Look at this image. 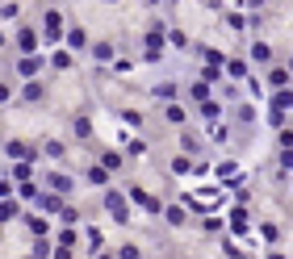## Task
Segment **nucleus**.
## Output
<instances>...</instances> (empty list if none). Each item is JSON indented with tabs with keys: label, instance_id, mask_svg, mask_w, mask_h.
Listing matches in <instances>:
<instances>
[{
	"label": "nucleus",
	"instance_id": "f257e3e1",
	"mask_svg": "<svg viewBox=\"0 0 293 259\" xmlns=\"http://www.w3.org/2000/svg\"><path fill=\"white\" fill-rule=\"evenodd\" d=\"M105 205H109L113 222H130V218H126V201H122V196H117V192H109V196H105Z\"/></svg>",
	"mask_w": 293,
	"mask_h": 259
},
{
	"label": "nucleus",
	"instance_id": "f03ea898",
	"mask_svg": "<svg viewBox=\"0 0 293 259\" xmlns=\"http://www.w3.org/2000/svg\"><path fill=\"white\" fill-rule=\"evenodd\" d=\"M201 117H205V122H209V126H214V122H218V117H222V109H218V104H209V100H205V104H201Z\"/></svg>",
	"mask_w": 293,
	"mask_h": 259
},
{
	"label": "nucleus",
	"instance_id": "7ed1b4c3",
	"mask_svg": "<svg viewBox=\"0 0 293 259\" xmlns=\"http://www.w3.org/2000/svg\"><path fill=\"white\" fill-rule=\"evenodd\" d=\"M9 155L13 159H30V146L26 142H9Z\"/></svg>",
	"mask_w": 293,
	"mask_h": 259
},
{
	"label": "nucleus",
	"instance_id": "20e7f679",
	"mask_svg": "<svg viewBox=\"0 0 293 259\" xmlns=\"http://www.w3.org/2000/svg\"><path fill=\"white\" fill-rule=\"evenodd\" d=\"M147 58H159V30L147 38Z\"/></svg>",
	"mask_w": 293,
	"mask_h": 259
},
{
	"label": "nucleus",
	"instance_id": "39448f33",
	"mask_svg": "<svg viewBox=\"0 0 293 259\" xmlns=\"http://www.w3.org/2000/svg\"><path fill=\"white\" fill-rule=\"evenodd\" d=\"M51 184H55V192H72V180H67V176H51Z\"/></svg>",
	"mask_w": 293,
	"mask_h": 259
},
{
	"label": "nucleus",
	"instance_id": "423d86ee",
	"mask_svg": "<svg viewBox=\"0 0 293 259\" xmlns=\"http://www.w3.org/2000/svg\"><path fill=\"white\" fill-rule=\"evenodd\" d=\"M67 38H72V46H80V50H84V46H88V34H84V30H72V34H67Z\"/></svg>",
	"mask_w": 293,
	"mask_h": 259
},
{
	"label": "nucleus",
	"instance_id": "0eeeda50",
	"mask_svg": "<svg viewBox=\"0 0 293 259\" xmlns=\"http://www.w3.org/2000/svg\"><path fill=\"white\" fill-rule=\"evenodd\" d=\"M9 218H17V205H9V201H0V222H9Z\"/></svg>",
	"mask_w": 293,
	"mask_h": 259
},
{
	"label": "nucleus",
	"instance_id": "6e6552de",
	"mask_svg": "<svg viewBox=\"0 0 293 259\" xmlns=\"http://www.w3.org/2000/svg\"><path fill=\"white\" fill-rule=\"evenodd\" d=\"M168 122H172V126L184 122V109H180V104H172V109H168Z\"/></svg>",
	"mask_w": 293,
	"mask_h": 259
},
{
	"label": "nucleus",
	"instance_id": "1a4fd4ad",
	"mask_svg": "<svg viewBox=\"0 0 293 259\" xmlns=\"http://www.w3.org/2000/svg\"><path fill=\"white\" fill-rule=\"evenodd\" d=\"M92 50H97V58H113V46H109V42H97Z\"/></svg>",
	"mask_w": 293,
	"mask_h": 259
},
{
	"label": "nucleus",
	"instance_id": "9d476101",
	"mask_svg": "<svg viewBox=\"0 0 293 259\" xmlns=\"http://www.w3.org/2000/svg\"><path fill=\"white\" fill-rule=\"evenodd\" d=\"M46 34H51V38L59 34V13H46Z\"/></svg>",
	"mask_w": 293,
	"mask_h": 259
},
{
	"label": "nucleus",
	"instance_id": "9b49d317",
	"mask_svg": "<svg viewBox=\"0 0 293 259\" xmlns=\"http://www.w3.org/2000/svg\"><path fill=\"white\" fill-rule=\"evenodd\" d=\"M251 54H255V58H260V63H264V58H268V54H272V50H268V46H264V42H255V46H251Z\"/></svg>",
	"mask_w": 293,
	"mask_h": 259
},
{
	"label": "nucleus",
	"instance_id": "f8f14e48",
	"mask_svg": "<svg viewBox=\"0 0 293 259\" xmlns=\"http://www.w3.org/2000/svg\"><path fill=\"white\" fill-rule=\"evenodd\" d=\"M272 84H276V88H285V84H289V72H280V67H276V72H272Z\"/></svg>",
	"mask_w": 293,
	"mask_h": 259
},
{
	"label": "nucleus",
	"instance_id": "ddd939ff",
	"mask_svg": "<svg viewBox=\"0 0 293 259\" xmlns=\"http://www.w3.org/2000/svg\"><path fill=\"white\" fill-rule=\"evenodd\" d=\"M101 259H109V255H101Z\"/></svg>",
	"mask_w": 293,
	"mask_h": 259
},
{
	"label": "nucleus",
	"instance_id": "4468645a",
	"mask_svg": "<svg viewBox=\"0 0 293 259\" xmlns=\"http://www.w3.org/2000/svg\"><path fill=\"white\" fill-rule=\"evenodd\" d=\"M151 4H155V0H151Z\"/></svg>",
	"mask_w": 293,
	"mask_h": 259
}]
</instances>
